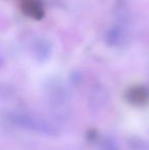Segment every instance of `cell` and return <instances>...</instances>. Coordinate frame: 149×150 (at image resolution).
<instances>
[{
  "label": "cell",
  "mask_w": 149,
  "mask_h": 150,
  "mask_svg": "<svg viewBox=\"0 0 149 150\" xmlns=\"http://www.w3.org/2000/svg\"><path fill=\"white\" fill-rule=\"evenodd\" d=\"M22 11L26 16L32 18H43L44 10L40 0H18Z\"/></svg>",
  "instance_id": "cell-1"
},
{
  "label": "cell",
  "mask_w": 149,
  "mask_h": 150,
  "mask_svg": "<svg viewBox=\"0 0 149 150\" xmlns=\"http://www.w3.org/2000/svg\"><path fill=\"white\" fill-rule=\"evenodd\" d=\"M146 95H147V93L145 90L141 89V88H136V89L132 90L131 98L135 102H143L146 100V97H147Z\"/></svg>",
  "instance_id": "cell-2"
}]
</instances>
